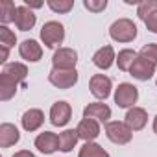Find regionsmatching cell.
Here are the masks:
<instances>
[{"instance_id": "obj_3", "label": "cell", "mask_w": 157, "mask_h": 157, "mask_svg": "<svg viewBox=\"0 0 157 157\" xmlns=\"http://www.w3.org/2000/svg\"><path fill=\"white\" fill-rule=\"evenodd\" d=\"M65 39V28L57 21H48L41 28V41L46 48H56Z\"/></svg>"}, {"instance_id": "obj_17", "label": "cell", "mask_w": 157, "mask_h": 157, "mask_svg": "<svg viewBox=\"0 0 157 157\" xmlns=\"http://www.w3.org/2000/svg\"><path fill=\"white\" fill-rule=\"evenodd\" d=\"M124 122L131 128V131H140L148 122V113L142 107H131V109H128Z\"/></svg>"}, {"instance_id": "obj_27", "label": "cell", "mask_w": 157, "mask_h": 157, "mask_svg": "<svg viewBox=\"0 0 157 157\" xmlns=\"http://www.w3.org/2000/svg\"><path fill=\"white\" fill-rule=\"evenodd\" d=\"M139 56L144 57V59H148V61H151L153 65H157V43H148V44H144V46L140 48Z\"/></svg>"}, {"instance_id": "obj_5", "label": "cell", "mask_w": 157, "mask_h": 157, "mask_svg": "<svg viewBox=\"0 0 157 157\" xmlns=\"http://www.w3.org/2000/svg\"><path fill=\"white\" fill-rule=\"evenodd\" d=\"M137 15L151 33H157V0H144V2H140L137 8Z\"/></svg>"}, {"instance_id": "obj_26", "label": "cell", "mask_w": 157, "mask_h": 157, "mask_svg": "<svg viewBox=\"0 0 157 157\" xmlns=\"http://www.w3.org/2000/svg\"><path fill=\"white\" fill-rule=\"evenodd\" d=\"M46 6L54 11V13H68L74 6L72 0H48Z\"/></svg>"}, {"instance_id": "obj_12", "label": "cell", "mask_w": 157, "mask_h": 157, "mask_svg": "<svg viewBox=\"0 0 157 157\" xmlns=\"http://www.w3.org/2000/svg\"><path fill=\"white\" fill-rule=\"evenodd\" d=\"M15 26L21 30V32H30L33 26H35V22H37V17H35V13L28 8V6H17V15H15Z\"/></svg>"}, {"instance_id": "obj_11", "label": "cell", "mask_w": 157, "mask_h": 157, "mask_svg": "<svg viewBox=\"0 0 157 157\" xmlns=\"http://www.w3.org/2000/svg\"><path fill=\"white\" fill-rule=\"evenodd\" d=\"M129 74L135 78V80H139V82H148L150 78L155 74V65L151 61L137 56V59L133 61V65L129 68Z\"/></svg>"}, {"instance_id": "obj_29", "label": "cell", "mask_w": 157, "mask_h": 157, "mask_svg": "<svg viewBox=\"0 0 157 157\" xmlns=\"http://www.w3.org/2000/svg\"><path fill=\"white\" fill-rule=\"evenodd\" d=\"M24 6H28L30 10H37V8H43V2H39V0H24Z\"/></svg>"}, {"instance_id": "obj_9", "label": "cell", "mask_w": 157, "mask_h": 157, "mask_svg": "<svg viewBox=\"0 0 157 157\" xmlns=\"http://www.w3.org/2000/svg\"><path fill=\"white\" fill-rule=\"evenodd\" d=\"M89 89H91V93H93L94 98L105 100L111 94V89H113L111 78H107L105 74H94L91 78V82H89Z\"/></svg>"}, {"instance_id": "obj_20", "label": "cell", "mask_w": 157, "mask_h": 157, "mask_svg": "<svg viewBox=\"0 0 157 157\" xmlns=\"http://www.w3.org/2000/svg\"><path fill=\"white\" fill-rule=\"evenodd\" d=\"M19 139H21V133L13 124H10V122L0 124V146L2 148H10V146L17 144Z\"/></svg>"}, {"instance_id": "obj_19", "label": "cell", "mask_w": 157, "mask_h": 157, "mask_svg": "<svg viewBox=\"0 0 157 157\" xmlns=\"http://www.w3.org/2000/svg\"><path fill=\"white\" fill-rule=\"evenodd\" d=\"M21 122H22V128L26 131H37L44 122V113L41 109H28L22 115Z\"/></svg>"}, {"instance_id": "obj_6", "label": "cell", "mask_w": 157, "mask_h": 157, "mask_svg": "<svg viewBox=\"0 0 157 157\" xmlns=\"http://www.w3.org/2000/svg\"><path fill=\"white\" fill-rule=\"evenodd\" d=\"M137 100H139V91H137L135 85H131V83H120L115 89V104L118 107L131 109V107H135Z\"/></svg>"}, {"instance_id": "obj_32", "label": "cell", "mask_w": 157, "mask_h": 157, "mask_svg": "<svg viewBox=\"0 0 157 157\" xmlns=\"http://www.w3.org/2000/svg\"><path fill=\"white\" fill-rule=\"evenodd\" d=\"M153 131L157 133V115H155V118H153Z\"/></svg>"}, {"instance_id": "obj_31", "label": "cell", "mask_w": 157, "mask_h": 157, "mask_svg": "<svg viewBox=\"0 0 157 157\" xmlns=\"http://www.w3.org/2000/svg\"><path fill=\"white\" fill-rule=\"evenodd\" d=\"M8 54H10V50H8V48H2V52H0V61H2V63H6Z\"/></svg>"}, {"instance_id": "obj_21", "label": "cell", "mask_w": 157, "mask_h": 157, "mask_svg": "<svg viewBox=\"0 0 157 157\" xmlns=\"http://www.w3.org/2000/svg\"><path fill=\"white\" fill-rule=\"evenodd\" d=\"M78 139H80V135L76 129H65L63 133H59V150L65 153L72 151L74 146L78 144Z\"/></svg>"}, {"instance_id": "obj_8", "label": "cell", "mask_w": 157, "mask_h": 157, "mask_svg": "<svg viewBox=\"0 0 157 157\" xmlns=\"http://www.w3.org/2000/svg\"><path fill=\"white\" fill-rule=\"evenodd\" d=\"M48 82L57 89H70L78 83V72L76 70H57L52 68L48 74Z\"/></svg>"}, {"instance_id": "obj_23", "label": "cell", "mask_w": 157, "mask_h": 157, "mask_svg": "<svg viewBox=\"0 0 157 157\" xmlns=\"http://www.w3.org/2000/svg\"><path fill=\"white\" fill-rule=\"evenodd\" d=\"M15 15H17L15 2H11V0H2V2H0V21H2V26L15 21Z\"/></svg>"}, {"instance_id": "obj_33", "label": "cell", "mask_w": 157, "mask_h": 157, "mask_svg": "<svg viewBox=\"0 0 157 157\" xmlns=\"http://www.w3.org/2000/svg\"><path fill=\"white\" fill-rule=\"evenodd\" d=\"M155 85H157V82H155Z\"/></svg>"}, {"instance_id": "obj_7", "label": "cell", "mask_w": 157, "mask_h": 157, "mask_svg": "<svg viewBox=\"0 0 157 157\" xmlns=\"http://www.w3.org/2000/svg\"><path fill=\"white\" fill-rule=\"evenodd\" d=\"M78 63V52L74 48H59L54 52L52 65L57 70H76Z\"/></svg>"}, {"instance_id": "obj_30", "label": "cell", "mask_w": 157, "mask_h": 157, "mask_svg": "<svg viewBox=\"0 0 157 157\" xmlns=\"http://www.w3.org/2000/svg\"><path fill=\"white\" fill-rule=\"evenodd\" d=\"M13 157H35L32 151H28V150H21V151H17Z\"/></svg>"}, {"instance_id": "obj_13", "label": "cell", "mask_w": 157, "mask_h": 157, "mask_svg": "<svg viewBox=\"0 0 157 157\" xmlns=\"http://www.w3.org/2000/svg\"><path fill=\"white\" fill-rule=\"evenodd\" d=\"M19 54L22 59H26L30 63H37L43 57V48L35 39H26L19 44Z\"/></svg>"}, {"instance_id": "obj_16", "label": "cell", "mask_w": 157, "mask_h": 157, "mask_svg": "<svg viewBox=\"0 0 157 157\" xmlns=\"http://www.w3.org/2000/svg\"><path fill=\"white\" fill-rule=\"evenodd\" d=\"M80 139H83L85 142H93L98 135H100V122L93 120V118H83L76 128Z\"/></svg>"}, {"instance_id": "obj_25", "label": "cell", "mask_w": 157, "mask_h": 157, "mask_svg": "<svg viewBox=\"0 0 157 157\" xmlns=\"http://www.w3.org/2000/svg\"><path fill=\"white\" fill-rule=\"evenodd\" d=\"M15 43H17L15 33H13L8 26H0V46L10 50L11 46H15Z\"/></svg>"}, {"instance_id": "obj_14", "label": "cell", "mask_w": 157, "mask_h": 157, "mask_svg": "<svg viewBox=\"0 0 157 157\" xmlns=\"http://www.w3.org/2000/svg\"><path fill=\"white\" fill-rule=\"evenodd\" d=\"M35 148L41 153H54L56 150H59V135H56L52 131L39 133L35 139Z\"/></svg>"}, {"instance_id": "obj_15", "label": "cell", "mask_w": 157, "mask_h": 157, "mask_svg": "<svg viewBox=\"0 0 157 157\" xmlns=\"http://www.w3.org/2000/svg\"><path fill=\"white\" fill-rule=\"evenodd\" d=\"M83 118H93L96 122H105L107 124L109 118H111V107L105 105V104H100V102L89 104L83 109Z\"/></svg>"}, {"instance_id": "obj_1", "label": "cell", "mask_w": 157, "mask_h": 157, "mask_svg": "<svg viewBox=\"0 0 157 157\" xmlns=\"http://www.w3.org/2000/svg\"><path fill=\"white\" fill-rule=\"evenodd\" d=\"M28 76V68L24 63H6L0 74V100L8 102L15 96L17 87Z\"/></svg>"}, {"instance_id": "obj_2", "label": "cell", "mask_w": 157, "mask_h": 157, "mask_svg": "<svg viewBox=\"0 0 157 157\" xmlns=\"http://www.w3.org/2000/svg\"><path fill=\"white\" fill-rule=\"evenodd\" d=\"M109 35L117 43H131L137 37V24L131 19H118L111 24Z\"/></svg>"}, {"instance_id": "obj_24", "label": "cell", "mask_w": 157, "mask_h": 157, "mask_svg": "<svg viewBox=\"0 0 157 157\" xmlns=\"http://www.w3.org/2000/svg\"><path fill=\"white\" fill-rule=\"evenodd\" d=\"M78 157H109V153L96 142H85L80 148V153Z\"/></svg>"}, {"instance_id": "obj_4", "label": "cell", "mask_w": 157, "mask_h": 157, "mask_svg": "<svg viewBox=\"0 0 157 157\" xmlns=\"http://www.w3.org/2000/svg\"><path fill=\"white\" fill-rule=\"evenodd\" d=\"M105 135L115 144H128L131 140V137H133V131H131V128L126 122L113 120V122L105 124Z\"/></svg>"}, {"instance_id": "obj_10", "label": "cell", "mask_w": 157, "mask_h": 157, "mask_svg": "<svg viewBox=\"0 0 157 157\" xmlns=\"http://www.w3.org/2000/svg\"><path fill=\"white\" fill-rule=\"evenodd\" d=\"M70 117H72V107L65 100H59V102H56L50 107V122L54 126H57V128L67 126L68 120H70Z\"/></svg>"}, {"instance_id": "obj_22", "label": "cell", "mask_w": 157, "mask_h": 157, "mask_svg": "<svg viewBox=\"0 0 157 157\" xmlns=\"http://www.w3.org/2000/svg\"><path fill=\"white\" fill-rule=\"evenodd\" d=\"M137 56H139V54H137L135 50H131V48H124V50H120V52H118V57H117L118 68L124 70V72H129V68H131L133 61L137 59Z\"/></svg>"}, {"instance_id": "obj_18", "label": "cell", "mask_w": 157, "mask_h": 157, "mask_svg": "<svg viewBox=\"0 0 157 157\" xmlns=\"http://www.w3.org/2000/svg\"><path fill=\"white\" fill-rule=\"evenodd\" d=\"M115 59H117L115 50H113V46H109V44L102 46V48L96 50L94 56H93V63H94L98 68H102V70H107V68L115 63Z\"/></svg>"}, {"instance_id": "obj_28", "label": "cell", "mask_w": 157, "mask_h": 157, "mask_svg": "<svg viewBox=\"0 0 157 157\" xmlns=\"http://www.w3.org/2000/svg\"><path fill=\"white\" fill-rule=\"evenodd\" d=\"M83 6L93 13H100L107 8V0H83Z\"/></svg>"}]
</instances>
